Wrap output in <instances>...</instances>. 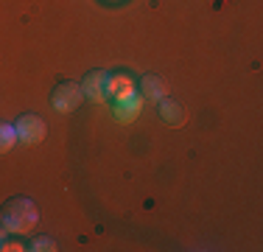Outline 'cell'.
Returning <instances> with one entry per match:
<instances>
[{
    "label": "cell",
    "mask_w": 263,
    "mask_h": 252,
    "mask_svg": "<svg viewBox=\"0 0 263 252\" xmlns=\"http://www.w3.org/2000/svg\"><path fill=\"white\" fill-rule=\"evenodd\" d=\"M36 222H40V216H36V207L31 199H11L0 213V224L11 236H26L36 227Z\"/></svg>",
    "instance_id": "obj_1"
},
{
    "label": "cell",
    "mask_w": 263,
    "mask_h": 252,
    "mask_svg": "<svg viewBox=\"0 0 263 252\" xmlns=\"http://www.w3.org/2000/svg\"><path fill=\"white\" fill-rule=\"evenodd\" d=\"M140 110H143V96L137 90H132V93H126V96L112 101V115H115V121H121V123H132L137 115H140Z\"/></svg>",
    "instance_id": "obj_2"
},
{
    "label": "cell",
    "mask_w": 263,
    "mask_h": 252,
    "mask_svg": "<svg viewBox=\"0 0 263 252\" xmlns=\"http://www.w3.org/2000/svg\"><path fill=\"white\" fill-rule=\"evenodd\" d=\"M81 84H73V81H65V84H59L56 87V93H53V98H51V104H53V110L56 112H62V115H67V112H73L76 106L81 104Z\"/></svg>",
    "instance_id": "obj_3"
},
{
    "label": "cell",
    "mask_w": 263,
    "mask_h": 252,
    "mask_svg": "<svg viewBox=\"0 0 263 252\" xmlns=\"http://www.w3.org/2000/svg\"><path fill=\"white\" fill-rule=\"evenodd\" d=\"M17 129V140L23 143V146H36V143L45 137V121L36 115H23L20 121L14 123Z\"/></svg>",
    "instance_id": "obj_4"
},
{
    "label": "cell",
    "mask_w": 263,
    "mask_h": 252,
    "mask_svg": "<svg viewBox=\"0 0 263 252\" xmlns=\"http://www.w3.org/2000/svg\"><path fill=\"white\" fill-rule=\"evenodd\" d=\"M109 76L112 73H104V70H96L90 73L84 81H81V93H84L90 101H96V104H104L106 98V87H109Z\"/></svg>",
    "instance_id": "obj_5"
},
{
    "label": "cell",
    "mask_w": 263,
    "mask_h": 252,
    "mask_svg": "<svg viewBox=\"0 0 263 252\" xmlns=\"http://www.w3.org/2000/svg\"><path fill=\"white\" fill-rule=\"evenodd\" d=\"M135 90V79H132L129 73H112L109 76V87H106V96H109L112 101L126 96V93Z\"/></svg>",
    "instance_id": "obj_6"
},
{
    "label": "cell",
    "mask_w": 263,
    "mask_h": 252,
    "mask_svg": "<svg viewBox=\"0 0 263 252\" xmlns=\"http://www.w3.org/2000/svg\"><path fill=\"white\" fill-rule=\"evenodd\" d=\"M160 118L165 123H171V126H179L185 121V110L177 104V101H168V98H160Z\"/></svg>",
    "instance_id": "obj_7"
},
{
    "label": "cell",
    "mask_w": 263,
    "mask_h": 252,
    "mask_svg": "<svg viewBox=\"0 0 263 252\" xmlns=\"http://www.w3.org/2000/svg\"><path fill=\"white\" fill-rule=\"evenodd\" d=\"M140 90H143V98H148V101L165 98V84H162V79H157V76H143Z\"/></svg>",
    "instance_id": "obj_8"
},
{
    "label": "cell",
    "mask_w": 263,
    "mask_h": 252,
    "mask_svg": "<svg viewBox=\"0 0 263 252\" xmlns=\"http://www.w3.org/2000/svg\"><path fill=\"white\" fill-rule=\"evenodd\" d=\"M14 143H17V129L11 123H0V154L11 151Z\"/></svg>",
    "instance_id": "obj_9"
},
{
    "label": "cell",
    "mask_w": 263,
    "mask_h": 252,
    "mask_svg": "<svg viewBox=\"0 0 263 252\" xmlns=\"http://www.w3.org/2000/svg\"><path fill=\"white\" fill-rule=\"evenodd\" d=\"M28 249H34V252H53L56 249V241H53V238H36Z\"/></svg>",
    "instance_id": "obj_10"
},
{
    "label": "cell",
    "mask_w": 263,
    "mask_h": 252,
    "mask_svg": "<svg viewBox=\"0 0 263 252\" xmlns=\"http://www.w3.org/2000/svg\"><path fill=\"white\" fill-rule=\"evenodd\" d=\"M20 249H26V247H23L20 241H9V238H6L3 247H0V252H20Z\"/></svg>",
    "instance_id": "obj_11"
},
{
    "label": "cell",
    "mask_w": 263,
    "mask_h": 252,
    "mask_svg": "<svg viewBox=\"0 0 263 252\" xmlns=\"http://www.w3.org/2000/svg\"><path fill=\"white\" fill-rule=\"evenodd\" d=\"M6 236H9V232H6V227L0 224V247H3V241H6Z\"/></svg>",
    "instance_id": "obj_12"
}]
</instances>
